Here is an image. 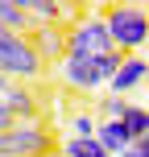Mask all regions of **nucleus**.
<instances>
[{
  "mask_svg": "<svg viewBox=\"0 0 149 157\" xmlns=\"http://www.w3.org/2000/svg\"><path fill=\"white\" fill-rule=\"evenodd\" d=\"M8 87H13V78H4V75H0V95H4Z\"/></svg>",
  "mask_w": 149,
  "mask_h": 157,
  "instance_id": "f3484780",
  "label": "nucleus"
},
{
  "mask_svg": "<svg viewBox=\"0 0 149 157\" xmlns=\"http://www.w3.org/2000/svg\"><path fill=\"white\" fill-rule=\"evenodd\" d=\"M54 149V132L37 120H13L0 128V157H50Z\"/></svg>",
  "mask_w": 149,
  "mask_h": 157,
  "instance_id": "7ed1b4c3",
  "label": "nucleus"
},
{
  "mask_svg": "<svg viewBox=\"0 0 149 157\" xmlns=\"http://www.w3.org/2000/svg\"><path fill=\"white\" fill-rule=\"evenodd\" d=\"M104 29H108V41L112 50H133L141 54L145 37H149V17H145V4H108L104 8Z\"/></svg>",
  "mask_w": 149,
  "mask_h": 157,
  "instance_id": "f257e3e1",
  "label": "nucleus"
},
{
  "mask_svg": "<svg viewBox=\"0 0 149 157\" xmlns=\"http://www.w3.org/2000/svg\"><path fill=\"white\" fill-rule=\"evenodd\" d=\"M29 46L37 54V62H62L66 54V37H62V25H33L29 29Z\"/></svg>",
  "mask_w": 149,
  "mask_h": 157,
  "instance_id": "0eeeda50",
  "label": "nucleus"
},
{
  "mask_svg": "<svg viewBox=\"0 0 149 157\" xmlns=\"http://www.w3.org/2000/svg\"><path fill=\"white\" fill-rule=\"evenodd\" d=\"M95 112H75L71 116V141H95Z\"/></svg>",
  "mask_w": 149,
  "mask_h": 157,
  "instance_id": "f8f14e48",
  "label": "nucleus"
},
{
  "mask_svg": "<svg viewBox=\"0 0 149 157\" xmlns=\"http://www.w3.org/2000/svg\"><path fill=\"white\" fill-rule=\"evenodd\" d=\"M95 145H100L108 157H120L128 145H133V132L124 128V120H100V124H95Z\"/></svg>",
  "mask_w": 149,
  "mask_h": 157,
  "instance_id": "9d476101",
  "label": "nucleus"
},
{
  "mask_svg": "<svg viewBox=\"0 0 149 157\" xmlns=\"http://www.w3.org/2000/svg\"><path fill=\"white\" fill-rule=\"evenodd\" d=\"M128 108H133L128 99H116V95H104V103H100V116H95V120H120V116H124Z\"/></svg>",
  "mask_w": 149,
  "mask_h": 157,
  "instance_id": "4468645a",
  "label": "nucleus"
},
{
  "mask_svg": "<svg viewBox=\"0 0 149 157\" xmlns=\"http://www.w3.org/2000/svg\"><path fill=\"white\" fill-rule=\"evenodd\" d=\"M145 87V54H128L120 58V66L112 71L108 78V95H116V99H128V91H141Z\"/></svg>",
  "mask_w": 149,
  "mask_h": 157,
  "instance_id": "423d86ee",
  "label": "nucleus"
},
{
  "mask_svg": "<svg viewBox=\"0 0 149 157\" xmlns=\"http://www.w3.org/2000/svg\"><path fill=\"white\" fill-rule=\"evenodd\" d=\"M41 71H46V66L37 62L29 37L0 29V75L13 78V83H33V78H41Z\"/></svg>",
  "mask_w": 149,
  "mask_h": 157,
  "instance_id": "39448f33",
  "label": "nucleus"
},
{
  "mask_svg": "<svg viewBox=\"0 0 149 157\" xmlns=\"http://www.w3.org/2000/svg\"><path fill=\"white\" fill-rule=\"evenodd\" d=\"M62 157H108V153H104L95 141H66L62 145Z\"/></svg>",
  "mask_w": 149,
  "mask_h": 157,
  "instance_id": "ddd939ff",
  "label": "nucleus"
},
{
  "mask_svg": "<svg viewBox=\"0 0 149 157\" xmlns=\"http://www.w3.org/2000/svg\"><path fill=\"white\" fill-rule=\"evenodd\" d=\"M0 108L13 120H37V95H33L29 83H13L4 95H0Z\"/></svg>",
  "mask_w": 149,
  "mask_h": 157,
  "instance_id": "1a4fd4ad",
  "label": "nucleus"
},
{
  "mask_svg": "<svg viewBox=\"0 0 149 157\" xmlns=\"http://www.w3.org/2000/svg\"><path fill=\"white\" fill-rule=\"evenodd\" d=\"M8 124H13V116H8V112L0 108V128H8Z\"/></svg>",
  "mask_w": 149,
  "mask_h": 157,
  "instance_id": "dca6fc26",
  "label": "nucleus"
},
{
  "mask_svg": "<svg viewBox=\"0 0 149 157\" xmlns=\"http://www.w3.org/2000/svg\"><path fill=\"white\" fill-rule=\"evenodd\" d=\"M120 157H149V141H133V145H128Z\"/></svg>",
  "mask_w": 149,
  "mask_h": 157,
  "instance_id": "2eb2a0df",
  "label": "nucleus"
},
{
  "mask_svg": "<svg viewBox=\"0 0 149 157\" xmlns=\"http://www.w3.org/2000/svg\"><path fill=\"white\" fill-rule=\"evenodd\" d=\"M100 13H104V8H79V17L62 29L66 54H75V58H95V54H108V50H112Z\"/></svg>",
  "mask_w": 149,
  "mask_h": 157,
  "instance_id": "20e7f679",
  "label": "nucleus"
},
{
  "mask_svg": "<svg viewBox=\"0 0 149 157\" xmlns=\"http://www.w3.org/2000/svg\"><path fill=\"white\" fill-rule=\"evenodd\" d=\"M83 4H62V0H21V13L29 17V25H58L75 21Z\"/></svg>",
  "mask_w": 149,
  "mask_h": 157,
  "instance_id": "6e6552de",
  "label": "nucleus"
},
{
  "mask_svg": "<svg viewBox=\"0 0 149 157\" xmlns=\"http://www.w3.org/2000/svg\"><path fill=\"white\" fill-rule=\"evenodd\" d=\"M120 120H124V128L133 132V141H149V116H145L141 103H133V108H128Z\"/></svg>",
  "mask_w": 149,
  "mask_h": 157,
  "instance_id": "9b49d317",
  "label": "nucleus"
},
{
  "mask_svg": "<svg viewBox=\"0 0 149 157\" xmlns=\"http://www.w3.org/2000/svg\"><path fill=\"white\" fill-rule=\"evenodd\" d=\"M120 50H108V54H95V58H75V54H62L58 62V78H62L71 91H100L108 87L112 71L120 66Z\"/></svg>",
  "mask_w": 149,
  "mask_h": 157,
  "instance_id": "f03ea898",
  "label": "nucleus"
}]
</instances>
